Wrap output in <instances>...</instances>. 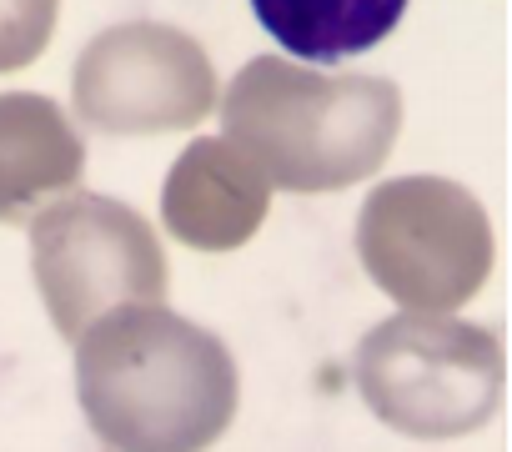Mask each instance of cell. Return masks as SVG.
Segmentation results:
<instances>
[{"mask_svg":"<svg viewBox=\"0 0 512 452\" xmlns=\"http://www.w3.org/2000/svg\"><path fill=\"white\" fill-rule=\"evenodd\" d=\"M76 392L111 452H206L236 417L226 342L166 307L106 312L76 342Z\"/></svg>","mask_w":512,"mask_h":452,"instance_id":"obj_1","label":"cell"},{"mask_svg":"<svg viewBox=\"0 0 512 452\" xmlns=\"http://www.w3.org/2000/svg\"><path fill=\"white\" fill-rule=\"evenodd\" d=\"M226 141L272 186L317 196L372 176L397 131L402 91L382 76H322L282 56H256L221 101Z\"/></svg>","mask_w":512,"mask_h":452,"instance_id":"obj_2","label":"cell"},{"mask_svg":"<svg viewBox=\"0 0 512 452\" xmlns=\"http://www.w3.org/2000/svg\"><path fill=\"white\" fill-rule=\"evenodd\" d=\"M357 387L367 407L407 437L477 432L502 407V337L437 312L392 317L362 337Z\"/></svg>","mask_w":512,"mask_h":452,"instance_id":"obj_3","label":"cell"},{"mask_svg":"<svg viewBox=\"0 0 512 452\" xmlns=\"http://www.w3.org/2000/svg\"><path fill=\"white\" fill-rule=\"evenodd\" d=\"M367 277L412 312H447L477 297L492 272L482 201L442 176H402L367 196L357 216Z\"/></svg>","mask_w":512,"mask_h":452,"instance_id":"obj_4","label":"cell"},{"mask_svg":"<svg viewBox=\"0 0 512 452\" xmlns=\"http://www.w3.org/2000/svg\"><path fill=\"white\" fill-rule=\"evenodd\" d=\"M31 262L46 312L66 342H81L106 312L161 307L166 257L141 211L111 196L66 191L31 216Z\"/></svg>","mask_w":512,"mask_h":452,"instance_id":"obj_5","label":"cell"},{"mask_svg":"<svg viewBox=\"0 0 512 452\" xmlns=\"http://www.w3.org/2000/svg\"><path fill=\"white\" fill-rule=\"evenodd\" d=\"M216 106L206 51L171 26H111L76 61V111L96 131H176Z\"/></svg>","mask_w":512,"mask_h":452,"instance_id":"obj_6","label":"cell"},{"mask_svg":"<svg viewBox=\"0 0 512 452\" xmlns=\"http://www.w3.org/2000/svg\"><path fill=\"white\" fill-rule=\"evenodd\" d=\"M272 206V181L231 141H191L166 176L161 216L171 237L196 252H236L256 237Z\"/></svg>","mask_w":512,"mask_h":452,"instance_id":"obj_7","label":"cell"},{"mask_svg":"<svg viewBox=\"0 0 512 452\" xmlns=\"http://www.w3.org/2000/svg\"><path fill=\"white\" fill-rule=\"evenodd\" d=\"M86 171V146L56 101L36 91L0 96V221H31L41 201L66 196Z\"/></svg>","mask_w":512,"mask_h":452,"instance_id":"obj_8","label":"cell"},{"mask_svg":"<svg viewBox=\"0 0 512 452\" xmlns=\"http://www.w3.org/2000/svg\"><path fill=\"white\" fill-rule=\"evenodd\" d=\"M262 31L302 61L337 66L392 36L407 0H251Z\"/></svg>","mask_w":512,"mask_h":452,"instance_id":"obj_9","label":"cell"},{"mask_svg":"<svg viewBox=\"0 0 512 452\" xmlns=\"http://www.w3.org/2000/svg\"><path fill=\"white\" fill-rule=\"evenodd\" d=\"M61 0H0V76L31 66L56 31Z\"/></svg>","mask_w":512,"mask_h":452,"instance_id":"obj_10","label":"cell"}]
</instances>
